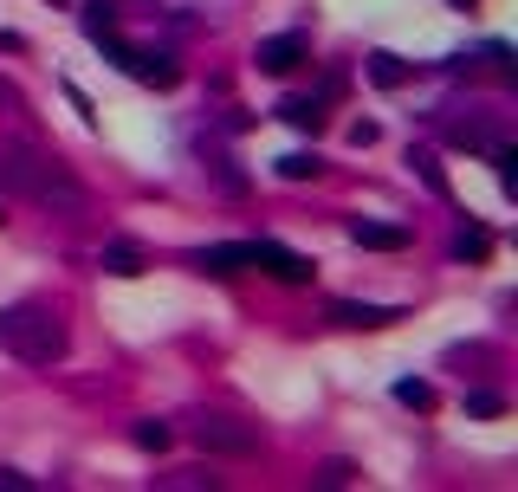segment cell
Returning a JSON list of instances; mask_svg holds the SVG:
<instances>
[{
	"instance_id": "9",
	"label": "cell",
	"mask_w": 518,
	"mask_h": 492,
	"mask_svg": "<svg viewBox=\"0 0 518 492\" xmlns=\"http://www.w3.org/2000/svg\"><path fill=\"white\" fill-rule=\"evenodd\" d=\"M350 240L370 246V253H402L415 234H408V227H395V221H363V214H357V221H350Z\"/></svg>"
},
{
	"instance_id": "20",
	"label": "cell",
	"mask_w": 518,
	"mask_h": 492,
	"mask_svg": "<svg viewBox=\"0 0 518 492\" xmlns=\"http://www.w3.org/2000/svg\"><path fill=\"white\" fill-rule=\"evenodd\" d=\"M130 441H136V447H143V454H162V447H169V441H175V434H169V428H162V421H136V428H130Z\"/></svg>"
},
{
	"instance_id": "1",
	"label": "cell",
	"mask_w": 518,
	"mask_h": 492,
	"mask_svg": "<svg viewBox=\"0 0 518 492\" xmlns=\"http://www.w3.org/2000/svg\"><path fill=\"white\" fill-rule=\"evenodd\" d=\"M0 195H20L39 201V208H59V214H85L91 195L65 162L39 156V149H0Z\"/></svg>"
},
{
	"instance_id": "28",
	"label": "cell",
	"mask_w": 518,
	"mask_h": 492,
	"mask_svg": "<svg viewBox=\"0 0 518 492\" xmlns=\"http://www.w3.org/2000/svg\"><path fill=\"white\" fill-rule=\"evenodd\" d=\"M0 227H7V208H0Z\"/></svg>"
},
{
	"instance_id": "23",
	"label": "cell",
	"mask_w": 518,
	"mask_h": 492,
	"mask_svg": "<svg viewBox=\"0 0 518 492\" xmlns=\"http://www.w3.org/2000/svg\"><path fill=\"white\" fill-rule=\"evenodd\" d=\"M376 136H383V130H376V123H370V117H357V123H350V143H357V149H370V143H376Z\"/></svg>"
},
{
	"instance_id": "7",
	"label": "cell",
	"mask_w": 518,
	"mask_h": 492,
	"mask_svg": "<svg viewBox=\"0 0 518 492\" xmlns=\"http://www.w3.org/2000/svg\"><path fill=\"white\" fill-rule=\"evenodd\" d=\"M188 266L208 272V279H234V272L253 266V240H227V246H195L188 253Z\"/></svg>"
},
{
	"instance_id": "24",
	"label": "cell",
	"mask_w": 518,
	"mask_h": 492,
	"mask_svg": "<svg viewBox=\"0 0 518 492\" xmlns=\"http://www.w3.org/2000/svg\"><path fill=\"white\" fill-rule=\"evenodd\" d=\"M65 98L78 104V117H85V123H98V104H91V98H85V91H78V85H65Z\"/></svg>"
},
{
	"instance_id": "29",
	"label": "cell",
	"mask_w": 518,
	"mask_h": 492,
	"mask_svg": "<svg viewBox=\"0 0 518 492\" xmlns=\"http://www.w3.org/2000/svg\"><path fill=\"white\" fill-rule=\"evenodd\" d=\"M52 7H65V0H52Z\"/></svg>"
},
{
	"instance_id": "13",
	"label": "cell",
	"mask_w": 518,
	"mask_h": 492,
	"mask_svg": "<svg viewBox=\"0 0 518 492\" xmlns=\"http://www.w3.org/2000/svg\"><path fill=\"white\" fill-rule=\"evenodd\" d=\"M279 117L292 123V130H311V136H318V130H324V98H318V91H311V98L298 91V98H285V104H279Z\"/></svg>"
},
{
	"instance_id": "27",
	"label": "cell",
	"mask_w": 518,
	"mask_h": 492,
	"mask_svg": "<svg viewBox=\"0 0 518 492\" xmlns=\"http://www.w3.org/2000/svg\"><path fill=\"white\" fill-rule=\"evenodd\" d=\"M454 7H473V0H454Z\"/></svg>"
},
{
	"instance_id": "21",
	"label": "cell",
	"mask_w": 518,
	"mask_h": 492,
	"mask_svg": "<svg viewBox=\"0 0 518 492\" xmlns=\"http://www.w3.org/2000/svg\"><path fill=\"white\" fill-rule=\"evenodd\" d=\"M208 169H214V182H221L227 195H247V175H240V169H234V162H227V156H208Z\"/></svg>"
},
{
	"instance_id": "16",
	"label": "cell",
	"mask_w": 518,
	"mask_h": 492,
	"mask_svg": "<svg viewBox=\"0 0 518 492\" xmlns=\"http://www.w3.org/2000/svg\"><path fill=\"white\" fill-rule=\"evenodd\" d=\"M486 253H493V234H486V227H460L454 234V259H473V266H480Z\"/></svg>"
},
{
	"instance_id": "11",
	"label": "cell",
	"mask_w": 518,
	"mask_h": 492,
	"mask_svg": "<svg viewBox=\"0 0 518 492\" xmlns=\"http://www.w3.org/2000/svg\"><path fill=\"white\" fill-rule=\"evenodd\" d=\"M408 169L421 175V188H428L434 201H454V182H447V169H441V156H434V149H408Z\"/></svg>"
},
{
	"instance_id": "8",
	"label": "cell",
	"mask_w": 518,
	"mask_h": 492,
	"mask_svg": "<svg viewBox=\"0 0 518 492\" xmlns=\"http://www.w3.org/2000/svg\"><path fill=\"white\" fill-rule=\"evenodd\" d=\"M395 318H402L395 305H357V298H337L331 305V324H344V331H383Z\"/></svg>"
},
{
	"instance_id": "25",
	"label": "cell",
	"mask_w": 518,
	"mask_h": 492,
	"mask_svg": "<svg viewBox=\"0 0 518 492\" xmlns=\"http://www.w3.org/2000/svg\"><path fill=\"white\" fill-rule=\"evenodd\" d=\"M0 486H7V492H33V480H26V473H13V467H0Z\"/></svg>"
},
{
	"instance_id": "18",
	"label": "cell",
	"mask_w": 518,
	"mask_h": 492,
	"mask_svg": "<svg viewBox=\"0 0 518 492\" xmlns=\"http://www.w3.org/2000/svg\"><path fill=\"white\" fill-rule=\"evenodd\" d=\"M460 408H467L473 421H493V415H506V395H493V389H467V395H460Z\"/></svg>"
},
{
	"instance_id": "4",
	"label": "cell",
	"mask_w": 518,
	"mask_h": 492,
	"mask_svg": "<svg viewBox=\"0 0 518 492\" xmlns=\"http://www.w3.org/2000/svg\"><path fill=\"white\" fill-rule=\"evenodd\" d=\"M188 441L201 454H234V460L259 454V428L253 421H234V415H188Z\"/></svg>"
},
{
	"instance_id": "17",
	"label": "cell",
	"mask_w": 518,
	"mask_h": 492,
	"mask_svg": "<svg viewBox=\"0 0 518 492\" xmlns=\"http://www.w3.org/2000/svg\"><path fill=\"white\" fill-rule=\"evenodd\" d=\"M486 162L499 169V188L518 195V149H512V143H493V149H486Z\"/></svg>"
},
{
	"instance_id": "19",
	"label": "cell",
	"mask_w": 518,
	"mask_h": 492,
	"mask_svg": "<svg viewBox=\"0 0 518 492\" xmlns=\"http://www.w3.org/2000/svg\"><path fill=\"white\" fill-rule=\"evenodd\" d=\"M324 162L318 156H305V149H292V156H279V182H311Z\"/></svg>"
},
{
	"instance_id": "6",
	"label": "cell",
	"mask_w": 518,
	"mask_h": 492,
	"mask_svg": "<svg viewBox=\"0 0 518 492\" xmlns=\"http://www.w3.org/2000/svg\"><path fill=\"white\" fill-rule=\"evenodd\" d=\"M305 59H311V39H305V33H272V39H259V52H253V65H259L266 78L298 72Z\"/></svg>"
},
{
	"instance_id": "2",
	"label": "cell",
	"mask_w": 518,
	"mask_h": 492,
	"mask_svg": "<svg viewBox=\"0 0 518 492\" xmlns=\"http://www.w3.org/2000/svg\"><path fill=\"white\" fill-rule=\"evenodd\" d=\"M0 350L33 369H52V363H65L72 337H65V318L52 305H7L0 311Z\"/></svg>"
},
{
	"instance_id": "3",
	"label": "cell",
	"mask_w": 518,
	"mask_h": 492,
	"mask_svg": "<svg viewBox=\"0 0 518 492\" xmlns=\"http://www.w3.org/2000/svg\"><path fill=\"white\" fill-rule=\"evenodd\" d=\"M98 52H104V59H111L124 78H136V85H156V91L182 85V59H175V52L130 46V39H117V26H111V33H98Z\"/></svg>"
},
{
	"instance_id": "12",
	"label": "cell",
	"mask_w": 518,
	"mask_h": 492,
	"mask_svg": "<svg viewBox=\"0 0 518 492\" xmlns=\"http://www.w3.org/2000/svg\"><path fill=\"white\" fill-rule=\"evenodd\" d=\"M98 266L111 272V279H136V272H143L149 259H143V246H136V240H111V246H104V259H98Z\"/></svg>"
},
{
	"instance_id": "26",
	"label": "cell",
	"mask_w": 518,
	"mask_h": 492,
	"mask_svg": "<svg viewBox=\"0 0 518 492\" xmlns=\"http://www.w3.org/2000/svg\"><path fill=\"white\" fill-rule=\"evenodd\" d=\"M0 46H7V52H26V39H20V33H0Z\"/></svg>"
},
{
	"instance_id": "14",
	"label": "cell",
	"mask_w": 518,
	"mask_h": 492,
	"mask_svg": "<svg viewBox=\"0 0 518 492\" xmlns=\"http://www.w3.org/2000/svg\"><path fill=\"white\" fill-rule=\"evenodd\" d=\"M447 143H454V149H480V156H486L499 136L486 130V123H447Z\"/></svg>"
},
{
	"instance_id": "5",
	"label": "cell",
	"mask_w": 518,
	"mask_h": 492,
	"mask_svg": "<svg viewBox=\"0 0 518 492\" xmlns=\"http://www.w3.org/2000/svg\"><path fill=\"white\" fill-rule=\"evenodd\" d=\"M253 266L272 272L279 285H311L318 279V266H311L305 253H292V246H279V240H253Z\"/></svg>"
},
{
	"instance_id": "22",
	"label": "cell",
	"mask_w": 518,
	"mask_h": 492,
	"mask_svg": "<svg viewBox=\"0 0 518 492\" xmlns=\"http://www.w3.org/2000/svg\"><path fill=\"white\" fill-rule=\"evenodd\" d=\"M318 480H324V486H350V480H357V467H350V460H324Z\"/></svg>"
},
{
	"instance_id": "10",
	"label": "cell",
	"mask_w": 518,
	"mask_h": 492,
	"mask_svg": "<svg viewBox=\"0 0 518 492\" xmlns=\"http://www.w3.org/2000/svg\"><path fill=\"white\" fill-rule=\"evenodd\" d=\"M363 72H370L376 91H402V85H415V65L395 59V52H370V59H363Z\"/></svg>"
},
{
	"instance_id": "15",
	"label": "cell",
	"mask_w": 518,
	"mask_h": 492,
	"mask_svg": "<svg viewBox=\"0 0 518 492\" xmlns=\"http://www.w3.org/2000/svg\"><path fill=\"white\" fill-rule=\"evenodd\" d=\"M395 402H402V408H415V415H428V408H434V382L402 376V382H395Z\"/></svg>"
}]
</instances>
